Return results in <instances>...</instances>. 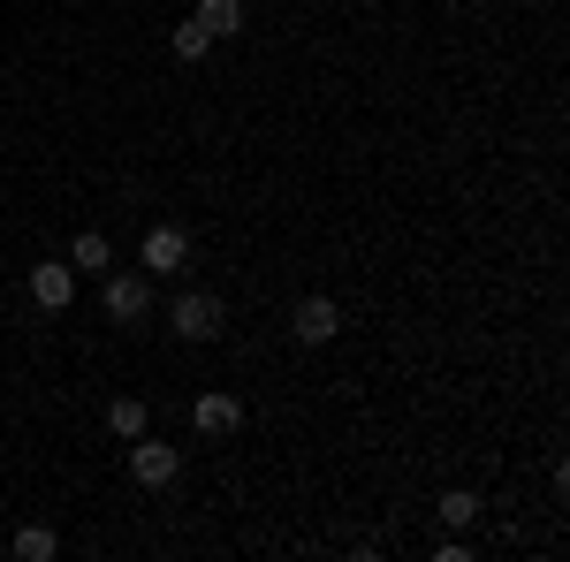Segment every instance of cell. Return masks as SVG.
Masks as SVG:
<instances>
[{"label":"cell","mask_w":570,"mask_h":562,"mask_svg":"<svg viewBox=\"0 0 570 562\" xmlns=\"http://www.w3.org/2000/svg\"><path fill=\"white\" fill-rule=\"evenodd\" d=\"M69 266H91V274H99V266H115V244H107L99 228H85V236L69 244Z\"/></svg>","instance_id":"cell-11"},{"label":"cell","mask_w":570,"mask_h":562,"mask_svg":"<svg viewBox=\"0 0 570 562\" xmlns=\"http://www.w3.org/2000/svg\"><path fill=\"white\" fill-rule=\"evenodd\" d=\"M198 23H206L214 39H236V31H244V0H198Z\"/></svg>","instance_id":"cell-9"},{"label":"cell","mask_w":570,"mask_h":562,"mask_svg":"<svg viewBox=\"0 0 570 562\" xmlns=\"http://www.w3.org/2000/svg\"><path fill=\"white\" fill-rule=\"evenodd\" d=\"M176 472H183V456L168 448V441H145V433L130 441V479L137 486H168Z\"/></svg>","instance_id":"cell-5"},{"label":"cell","mask_w":570,"mask_h":562,"mask_svg":"<svg viewBox=\"0 0 570 562\" xmlns=\"http://www.w3.org/2000/svg\"><path fill=\"white\" fill-rule=\"evenodd\" d=\"M289 335H297L305 349L335 343V335H343V304H335V297H305L297 312H289Z\"/></svg>","instance_id":"cell-2"},{"label":"cell","mask_w":570,"mask_h":562,"mask_svg":"<svg viewBox=\"0 0 570 562\" xmlns=\"http://www.w3.org/2000/svg\"><path fill=\"white\" fill-rule=\"evenodd\" d=\"M137 259L153 266V274H176V266L190 259V236H183L176 220H153V228H145V244H137Z\"/></svg>","instance_id":"cell-3"},{"label":"cell","mask_w":570,"mask_h":562,"mask_svg":"<svg viewBox=\"0 0 570 562\" xmlns=\"http://www.w3.org/2000/svg\"><path fill=\"white\" fill-rule=\"evenodd\" d=\"M441 517H449L456 532H464V524L480 517V494H472V486H456V494H441Z\"/></svg>","instance_id":"cell-13"},{"label":"cell","mask_w":570,"mask_h":562,"mask_svg":"<svg viewBox=\"0 0 570 562\" xmlns=\"http://www.w3.org/2000/svg\"><path fill=\"white\" fill-rule=\"evenodd\" d=\"M16 555H23V562H53V555H61L53 524H23V532H16Z\"/></svg>","instance_id":"cell-10"},{"label":"cell","mask_w":570,"mask_h":562,"mask_svg":"<svg viewBox=\"0 0 570 562\" xmlns=\"http://www.w3.org/2000/svg\"><path fill=\"white\" fill-rule=\"evenodd\" d=\"M145 312H153V282H145V274H115V282H107V319H115V327H137Z\"/></svg>","instance_id":"cell-4"},{"label":"cell","mask_w":570,"mask_h":562,"mask_svg":"<svg viewBox=\"0 0 570 562\" xmlns=\"http://www.w3.org/2000/svg\"><path fill=\"white\" fill-rule=\"evenodd\" d=\"M145 418H153V411H145V395H115V403H107V433H115V441H137Z\"/></svg>","instance_id":"cell-8"},{"label":"cell","mask_w":570,"mask_h":562,"mask_svg":"<svg viewBox=\"0 0 570 562\" xmlns=\"http://www.w3.org/2000/svg\"><path fill=\"white\" fill-rule=\"evenodd\" d=\"M31 297H39V312H69V297H77V266H31Z\"/></svg>","instance_id":"cell-6"},{"label":"cell","mask_w":570,"mask_h":562,"mask_svg":"<svg viewBox=\"0 0 570 562\" xmlns=\"http://www.w3.org/2000/svg\"><path fill=\"white\" fill-rule=\"evenodd\" d=\"M168 327H176L183 343H214V335H220V297H206V289H183V297L168 304Z\"/></svg>","instance_id":"cell-1"},{"label":"cell","mask_w":570,"mask_h":562,"mask_svg":"<svg viewBox=\"0 0 570 562\" xmlns=\"http://www.w3.org/2000/svg\"><path fill=\"white\" fill-rule=\"evenodd\" d=\"M176 61H198V53H206V46H214V31H206V23H198V16H190V23H176Z\"/></svg>","instance_id":"cell-12"},{"label":"cell","mask_w":570,"mask_h":562,"mask_svg":"<svg viewBox=\"0 0 570 562\" xmlns=\"http://www.w3.org/2000/svg\"><path fill=\"white\" fill-rule=\"evenodd\" d=\"M190 418H198V433H236L244 426V403H236V395H198Z\"/></svg>","instance_id":"cell-7"}]
</instances>
